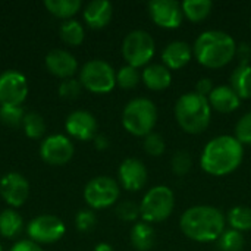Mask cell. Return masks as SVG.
Masks as SVG:
<instances>
[{
    "label": "cell",
    "mask_w": 251,
    "mask_h": 251,
    "mask_svg": "<svg viewBox=\"0 0 251 251\" xmlns=\"http://www.w3.org/2000/svg\"><path fill=\"white\" fill-rule=\"evenodd\" d=\"M244 157V146L234 135L212 138L200 156L201 169L213 176H225L237 171Z\"/></svg>",
    "instance_id": "6da1fadb"
},
{
    "label": "cell",
    "mask_w": 251,
    "mask_h": 251,
    "mask_svg": "<svg viewBox=\"0 0 251 251\" xmlns=\"http://www.w3.org/2000/svg\"><path fill=\"white\" fill-rule=\"evenodd\" d=\"M226 225V216L213 206H193L187 209L181 219L179 228L182 234L197 243L218 241L224 234Z\"/></svg>",
    "instance_id": "7a4b0ae2"
},
{
    "label": "cell",
    "mask_w": 251,
    "mask_h": 251,
    "mask_svg": "<svg viewBox=\"0 0 251 251\" xmlns=\"http://www.w3.org/2000/svg\"><path fill=\"white\" fill-rule=\"evenodd\" d=\"M237 53L235 40L225 31L209 29L201 32L193 46L196 60L209 69H219L226 66Z\"/></svg>",
    "instance_id": "3957f363"
},
{
    "label": "cell",
    "mask_w": 251,
    "mask_h": 251,
    "mask_svg": "<svg viewBox=\"0 0 251 251\" xmlns=\"http://www.w3.org/2000/svg\"><path fill=\"white\" fill-rule=\"evenodd\" d=\"M175 119L187 134H201L207 129L212 119V107L207 97L190 91L182 94L175 103Z\"/></svg>",
    "instance_id": "277c9868"
},
{
    "label": "cell",
    "mask_w": 251,
    "mask_h": 251,
    "mask_svg": "<svg viewBox=\"0 0 251 251\" xmlns=\"http://www.w3.org/2000/svg\"><path fill=\"white\" fill-rule=\"evenodd\" d=\"M156 122L157 107L150 99L146 97L129 100L122 112L124 128L135 137H146L153 132Z\"/></svg>",
    "instance_id": "5b68a950"
},
{
    "label": "cell",
    "mask_w": 251,
    "mask_h": 251,
    "mask_svg": "<svg viewBox=\"0 0 251 251\" xmlns=\"http://www.w3.org/2000/svg\"><path fill=\"white\" fill-rule=\"evenodd\" d=\"M174 209V191L166 185H156L144 194L140 203V216L147 224H159L166 221L172 215Z\"/></svg>",
    "instance_id": "8992f818"
},
{
    "label": "cell",
    "mask_w": 251,
    "mask_h": 251,
    "mask_svg": "<svg viewBox=\"0 0 251 251\" xmlns=\"http://www.w3.org/2000/svg\"><path fill=\"white\" fill-rule=\"evenodd\" d=\"M156 53V44L153 37L144 29H134L124 38L122 56L126 65L134 68H146Z\"/></svg>",
    "instance_id": "52a82bcc"
},
{
    "label": "cell",
    "mask_w": 251,
    "mask_h": 251,
    "mask_svg": "<svg viewBox=\"0 0 251 251\" xmlns=\"http://www.w3.org/2000/svg\"><path fill=\"white\" fill-rule=\"evenodd\" d=\"M79 82L87 90L104 94L115 88L116 85V72L110 63L101 59H93L84 63L79 72Z\"/></svg>",
    "instance_id": "ba28073f"
},
{
    "label": "cell",
    "mask_w": 251,
    "mask_h": 251,
    "mask_svg": "<svg viewBox=\"0 0 251 251\" xmlns=\"http://www.w3.org/2000/svg\"><path fill=\"white\" fill-rule=\"evenodd\" d=\"M119 184L110 176H96L84 188V199L93 209H104L116 203L119 199Z\"/></svg>",
    "instance_id": "9c48e42d"
},
{
    "label": "cell",
    "mask_w": 251,
    "mask_h": 251,
    "mask_svg": "<svg viewBox=\"0 0 251 251\" xmlns=\"http://www.w3.org/2000/svg\"><path fill=\"white\" fill-rule=\"evenodd\" d=\"M65 224L53 215H40L34 218L26 228V232L34 243H54L65 235Z\"/></svg>",
    "instance_id": "30bf717a"
},
{
    "label": "cell",
    "mask_w": 251,
    "mask_h": 251,
    "mask_svg": "<svg viewBox=\"0 0 251 251\" xmlns=\"http://www.w3.org/2000/svg\"><path fill=\"white\" fill-rule=\"evenodd\" d=\"M26 94V78L21 72L9 69L0 74V104L21 106Z\"/></svg>",
    "instance_id": "8fae6325"
},
{
    "label": "cell",
    "mask_w": 251,
    "mask_h": 251,
    "mask_svg": "<svg viewBox=\"0 0 251 251\" xmlns=\"http://www.w3.org/2000/svg\"><path fill=\"white\" fill-rule=\"evenodd\" d=\"M149 15L157 26L165 29L181 26L184 19L181 3L175 0H151L149 3Z\"/></svg>",
    "instance_id": "7c38bea8"
},
{
    "label": "cell",
    "mask_w": 251,
    "mask_h": 251,
    "mask_svg": "<svg viewBox=\"0 0 251 251\" xmlns=\"http://www.w3.org/2000/svg\"><path fill=\"white\" fill-rule=\"evenodd\" d=\"M40 154L43 160L50 165H65L74 154V144L66 135L53 134L43 140Z\"/></svg>",
    "instance_id": "4fadbf2b"
},
{
    "label": "cell",
    "mask_w": 251,
    "mask_h": 251,
    "mask_svg": "<svg viewBox=\"0 0 251 251\" xmlns=\"http://www.w3.org/2000/svg\"><path fill=\"white\" fill-rule=\"evenodd\" d=\"M29 193V185L25 176L18 172H9L0 179V194L4 201L13 207H19L25 203Z\"/></svg>",
    "instance_id": "5bb4252c"
},
{
    "label": "cell",
    "mask_w": 251,
    "mask_h": 251,
    "mask_svg": "<svg viewBox=\"0 0 251 251\" xmlns=\"http://www.w3.org/2000/svg\"><path fill=\"white\" fill-rule=\"evenodd\" d=\"M118 178L125 190L140 191L147 184V168L140 159H125L118 169Z\"/></svg>",
    "instance_id": "9a60e30c"
},
{
    "label": "cell",
    "mask_w": 251,
    "mask_h": 251,
    "mask_svg": "<svg viewBox=\"0 0 251 251\" xmlns=\"http://www.w3.org/2000/svg\"><path fill=\"white\" fill-rule=\"evenodd\" d=\"M66 131L76 140L88 141L94 140L97 132V121L87 110H75L68 115L65 122Z\"/></svg>",
    "instance_id": "2e32d148"
},
{
    "label": "cell",
    "mask_w": 251,
    "mask_h": 251,
    "mask_svg": "<svg viewBox=\"0 0 251 251\" xmlns=\"http://www.w3.org/2000/svg\"><path fill=\"white\" fill-rule=\"evenodd\" d=\"M193 47L182 40L168 43L162 50V62L169 71L184 68L193 59Z\"/></svg>",
    "instance_id": "e0dca14e"
},
{
    "label": "cell",
    "mask_w": 251,
    "mask_h": 251,
    "mask_svg": "<svg viewBox=\"0 0 251 251\" xmlns=\"http://www.w3.org/2000/svg\"><path fill=\"white\" fill-rule=\"evenodd\" d=\"M47 69L60 78H69L75 74L78 68V62L72 53L63 49H53L46 56Z\"/></svg>",
    "instance_id": "ac0fdd59"
},
{
    "label": "cell",
    "mask_w": 251,
    "mask_h": 251,
    "mask_svg": "<svg viewBox=\"0 0 251 251\" xmlns=\"http://www.w3.org/2000/svg\"><path fill=\"white\" fill-rule=\"evenodd\" d=\"M212 110L219 113H232L241 104V99L231 88V85H218L207 97Z\"/></svg>",
    "instance_id": "d6986e66"
},
{
    "label": "cell",
    "mask_w": 251,
    "mask_h": 251,
    "mask_svg": "<svg viewBox=\"0 0 251 251\" xmlns=\"http://www.w3.org/2000/svg\"><path fill=\"white\" fill-rule=\"evenodd\" d=\"M113 15V6L107 0H93L84 9V19L91 28L106 26Z\"/></svg>",
    "instance_id": "ffe728a7"
},
{
    "label": "cell",
    "mask_w": 251,
    "mask_h": 251,
    "mask_svg": "<svg viewBox=\"0 0 251 251\" xmlns=\"http://www.w3.org/2000/svg\"><path fill=\"white\" fill-rule=\"evenodd\" d=\"M144 85L153 91H163L172 82V74L163 63H150L141 72Z\"/></svg>",
    "instance_id": "44dd1931"
},
{
    "label": "cell",
    "mask_w": 251,
    "mask_h": 251,
    "mask_svg": "<svg viewBox=\"0 0 251 251\" xmlns=\"http://www.w3.org/2000/svg\"><path fill=\"white\" fill-rule=\"evenodd\" d=\"M131 244L135 250L149 251L156 243V232L154 228L147 222H137L129 232Z\"/></svg>",
    "instance_id": "7402d4cb"
},
{
    "label": "cell",
    "mask_w": 251,
    "mask_h": 251,
    "mask_svg": "<svg viewBox=\"0 0 251 251\" xmlns=\"http://www.w3.org/2000/svg\"><path fill=\"white\" fill-rule=\"evenodd\" d=\"M231 88L237 96L243 99H251V65H238L231 74Z\"/></svg>",
    "instance_id": "603a6c76"
},
{
    "label": "cell",
    "mask_w": 251,
    "mask_h": 251,
    "mask_svg": "<svg viewBox=\"0 0 251 251\" xmlns=\"http://www.w3.org/2000/svg\"><path fill=\"white\" fill-rule=\"evenodd\" d=\"M184 16L191 22L204 21L213 9V3L210 0H185L181 3Z\"/></svg>",
    "instance_id": "cb8c5ba5"
},
{
    "label": "cell",
    "mask_w": 251,
    "mask_h": 251,
    "mask_svg": "<svg viewBox=\"0 0 251 251\" xmlns=\"http://www.w3.org/2000/svg\"><path fill=\"white\" fill-rule=\"evenodd\" d=\"M24 229V219L22 216L12 210L6 209L0 213V234L4 238H15Z\"/></svg>",
    "instance_id": "d4e9b609"
},
{
    "label": "cell",
    "mask_w": 251,
    "mask_h": 251,
    "mask_svg": "<svg viewBox=\"0 0 251 251\" xmlns=\"http://www.w3.org/2000/svg\"><path fill=\"white\" fill-rule=\"evenodd\" d=\"M226 222L231 229L246 232L251 229V209L247 206H235L226 215Z\"/></svg>",
    "instance_id": "484cf974"
},
{
    "label": "cell",
    "mask_w": 251,
    "mask_h": 251,
    "mask_svg": "<svg viewBox=\"0 0 251 251\" xmlns=\"http://www.w3.org/2000/svg\"><path fill=\"white\" fill-rule=\"evenodd\" d=\"M44 6L59 18H71L79 10L81 0H46Z\"/></svg>",
    "instance_id": "4316f807"
},
{
    "label": "cell",
    "mask_w": 251,
    "mask_h": 251,
    "mask_svg": "<svg viewBox=\"0 0 251 251\" xmlns=\"http://www.w3.org/2000/svg\"><path fill=\"white\" fill-rule=\"evenodd\" d=\"M60 37L65 43L78 46L84 40V28L76 19H68L60 26Z\"/></svg>",
    "instance_id": "83f0119b"
},
{
    "label": "cell",
    "mask_w": 251,
    "mask_h": 251,
    "mask_svg": "<svg viewBox=\"0 0 251 251\" xmlns=\"http://www.w3.org/2000/svg\"><path fill=\"white\" fill-rule=\"evenodd\" d=\"M22 125H24L25 134L29 138H40L46 132V122H44L43 116L37 112L25 113Z\"/></svg>",
    "instance_id": "f1b7e54d"
},
{
    "label": "cell",
    "mask_w": 251,
    "mask_h": 251,
    "mask_svg": "<svg viewBox=\"0 0 251 251\" xmlns=\"http://www.w3.org/2000/svg\"><path fill=\"white\" fill-rule=\"evenodd\" d=\"M244 244L243 234L235 229H225L218 240V249L221 251H243Z\"/></svg>",
    "instance_id": "f546056e"
},
{
    "label": "cell",
    "mask_w": 251,
    "mask_h": 251,
    "mask_svg": "<svg viewBox=\"0 0 251 251\" xmlns=\"http://www.w3.org/2000/svg\"><path fill=\"white\" fill-rule=\"evenodd\" d=\"M140 79H141V74L138 72V69L129 65L119 68V71L116 72V84L124 90L135 88Z\"/></svg>",
    "instance_id": "4dcf8cb0"
},
{
    "label": "cell",
    "mask_w": 251,
    "mask_h": 251,
    "mask_svg": "<svg viewBox=\"0 0 251 251\" xmlns=\"http://www.w3.org/2000/svg\"><path fill=\"white\" fill-rule=\"evenodd\" d=\"M24 110L21 106L0 104V121L9 126H18L24 121Z\"/></svg>",
    "instance_id": "1f68e13d"
},
{
    "label": "cell",
    "mask_w": 251,
    "mask_h": 251,
    "mask_svg": "<svg viewBox=\"0 0 251 251\" xmlns=\"http://www.w3.org/2000/svg\"><path fill=\"white\" fill-rule=\"evenodd\" d=\"M143 147L146 150L147 154L150 156H162L166 150V143H165V138L157 134V132H150L149 135L144 137V143H143Z\"/></svg>",
    "instance_id": "d6a6232c"
},
{
    "label": "cell",
    "mask_w": 251,
    "mask_h": 251,
    "mask_svg": "<svg viewBox=\"0 0 251 251\" xmlns=\"http://www.w3.org/2000/svg\"><path fill=\"white\" fill-rule=\"evenodd\" d=\"M193 166V160L188 151L185 150H178L174 157H172V171L175 175L178 176H184L191 171Z\"/></svg>",
    "instance_id": "836d02e7"
},
{
    "label": "cell",
    "mask_w": 251,
    "mask_h": 251,
    "mask_svg": "<svg viewBox=\"0 0 251 251\" xmlns=\"http://www.w3.org/2000/svg\"><path fill=\"white\" fill-rule=\"evenodd\" d=\"M243 146H251V112L243 115L235 125L234 135Z\"/></svg>",
    "instance_id": "e575fe53"
},
{
    "label": "cell",
    "mask_w": 251,
    "mask_h": 251,
    "mask_svg": "<svg viewBox=\"0 0 251 251\" xmlns=\"http://www.w3.org/2000/svg\"><path fill=\"white\" fill-rule=\"evenodd\" d=\"M96 213L90 209L79 210L75 216V226L79 232H90L96 226Z\"/></svg>",
    "instance_id": "d590c367"
},
{
    "label": "cell",
    "mask_w": 251,
    "mask_h": 251,
    "mask_svg": "<svg viewBox=\"0 0 251 251\" xmlns=\"http://www.w3.org/2000/svg\"><path fill=\"white\" fill-rule=\"evenodd\" d=\"M116 216L125 222H134L140 216V204L134 201H122L116 207Z\"/></svg>",
    "instance_id": "8d00e7d4"
},
{
    "label": "cell",
    "mask_w": 251,
    "mask_h": 251,
    "mask_svg": "<svg viewBox=\"0 0 251 251\" xmlns=\"http://www.w3.org/2000/svg\"><path fill=\"white\" fill-rule=\"evenodd\" d=\"M81 82L74 78H66L59 85V93L65 99H76L81 94Z\"/></svg>",
    "instance_id": "74e56055"
},
{
    "label": "cell",
    "mask_w": 251,
    "mask_h": 251,
    "mask_svg": "<svg viewBox=\"0 0 251 251\" xmlns=\"http://www.w3.org/2000/svg\"><path fill=\"white\" fill-rule=\"evenodd\" d=\"M213 90H215V85L210 78H200L196 84V93L203 97H209Z\"/></svg>",
    "instance_id": "f35d334b"
},
{
    "label": "cell",
    "mask_w": 251,
    "mask_h": 251,
    "mask_svg": "<svg viewBox=\"0 0 251 251\" xmlns=\"http://www.w3.org/2000/svg\"><path fill=\"white\" fill-rule=\"evenodd\" d=\"M235 56L240 60V65H250L251 59V46L249 43H240V46L237 44V53Z\"/></svg>",
    "instance_id": "ab89813d"
},
{
    "label": "cell",
    "mask_w": 251,
    "mask_h": 251,
    "mask_svg": "<svg viewBox=\"0 0 251 251\" xmlns=\"http://www.w3.org/2000/svg\"><path fill=\"white\" fill-rule=\"evenodd\" d=\"M10 251H44L37 243L31 241V240H22V241H18Z\"/></svg>",
    "instance_id": "60d3db41"
},
{
    "label": "cell",
    "mask_w": 251,
    "mask_h": 251,
    "mask_svg": "<svg viewBox=\"0 0 251 251\" xmlns=\"http://www.w3.org/2000/svg\"><path fill=\"white\" fill-rule=\"evenodd\" d=\"M94 146H96V149H99V150H104V149L109 147V138H107L106 135H103V134L96 135V137H94Z\"/></svg>",
    "instance_id": "b9f144b4"
},
{
    "label": "cell",
    "mask_w": 251,
    "mask_h": 251,
    "mask_svg": "<svg viewBox=\"0 0 251 251\" xmlns=\"http://www.w3.org/2000/svg\"><path fill=\"white\" fill-rule=\"evenodd\" d=\"M94 251H115V250H113V247H112L110 244H107V243H100V244H97V246L94 247Z\"/></svg>",
    "instance_id": "7bdbcfd3"
},
{
    "label": "cell",
    "mask_w": 251,
    "mask_h": 251,
    "mask_svg": "<svg viewBox=\"0 0 251 251\" xmlns=\"http://www.w3.org/2000/svg\"><path fill=\"white\" fill-rule=\"evenodd\" d=\"M0 251H3V250H1V246H0Z\"/></svg>",
    "instance_id": "ee69618b"
},
{
    "label": "cell",
    "mask_w": 251,
    "mask_h": 251,
    "mask_svg": "<svg viewBox=\"0 0 251 251\" xmlns=\"http://www.w3.org/2000/svg\"><path fill=\"white\" fill-rule=\"evenodd\" d=\"M250 26H251V22H250Z\"/></svg>",
    "instance_id": "f6af8a7d"
}]
</instances>
